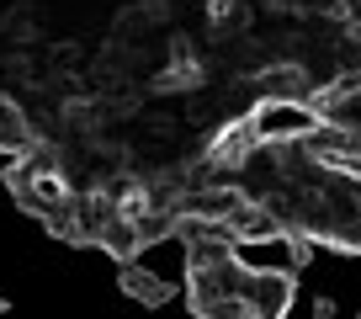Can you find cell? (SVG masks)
<instances>
[{"label": "cell", "instance_id": "obj_2", "mask_svg": "<svg viewBox=\"0 0 361 319\" xmlns=\"http://www.w3.org/2000/svg\"><path fill=\"white\" fill-rule=\"evenodd\" d=\"M123 293L133 298V303H144V308H165L170 298H176V282H165L159 272H149L144 261H123Z\"/></svg>", "mask_w": 361, "mask_h": 319}, {"label": "cell", "instance_id": "obj_3", "mask_svg": "<svg viewBox=\"0 0 361 319\" xmlns=\"http://www.w3.org/2000/svg\"><path fill=\"white\" fill-rule=\"evenodd\" d=\"M207 85V64L202 59H170L165 69H154V75H149V91L154 96H180V91H202Z\"/></svg>", "mask_w": 361, "mask_h": 319}, {"label": "cell", "instance_id": "obj_1", "mask_svg": "<svg viewBox=\"0 0 361 319\" xmlns=\"http://www.w3.org/2000/svg\"><path fill=\"white\" fill-rule=\"evenodd\" d=\"M250 128H255L260 149H276V144H308V138L324 128V112L314 102H255L250 107Z\"/></svg>", "mask_w": 361, "mask_h": 319}, {"label": "cell", "instance_id": "obj_4", "mask_svg": "<svg viewBox=\"0 0 361 319\" xmlns=\"http://www.w3.org/2000/svg\"><path fill=\"white\" fill-rule=\"evenodd\" d=\"M144 133L159 138V144H176V138H180V123H176V117H165V112H149V117H144Z\"/></svg>", "mask_w": 361, "mask_h": 319}, {"label": "cell", "instance_id": "obj_5", "mask_svg": "<svg viewBox=\"0 0 361 319\" xmlns=\"http://www.w3.org/2000/svg\"><path fill=\"white\" fill-rule=\"evenodd\" d=\"M303 319H335V298H329V293H319V298H308V308H303Z\"/></svg>", "mask_w": 361, "mask_h": 319}, {"label": "cell", "instance_id": "obj_6", "mask_svg": "<svg viewBox=\"0 0 361 319\" xmlns=\"http://www.w3.org/2000/svg\"><path fill=\"white\" fill-rule=\"evenodd\" d=\"M340 37H345V43H361V16H345V27H340Z\"/></svg>", "mask_w": 361, "mask_h": 319}]
</instances>
